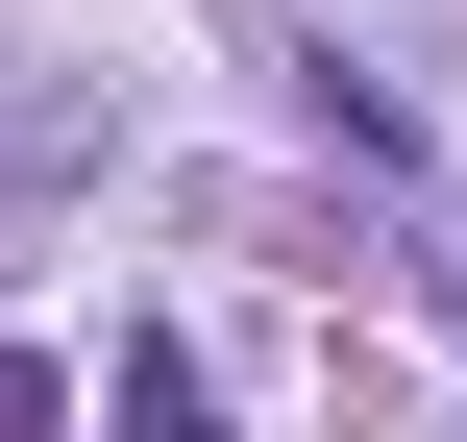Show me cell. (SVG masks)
Masks as SVG:
<instances>
[{"mask_svg": "<svg viewBox=\"0 0 467 442\" xmlns=\"http://www.w3.org/2000/svg\"><path fill=\"white\" fill-rule=\"evenodd\" d=\"M123 442H222V394H197V344H123Z\"/></svg>", "mask_w": 467, "mask_h": 442, "instance_id": "cell-1", "label": "cell"}]
</instances>
